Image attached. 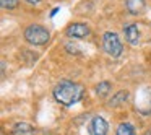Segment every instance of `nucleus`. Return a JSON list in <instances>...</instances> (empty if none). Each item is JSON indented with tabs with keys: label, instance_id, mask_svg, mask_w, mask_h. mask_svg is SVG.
Returning a JSON list of instances; mask_svg holds the SVG:
<instances>
[{
	"label": "nucleus",
	"instance_id": "nucleus-8",
	"mask_svg": "<svg viewBox=\"0 0 151 135\" xmlns=\"http://www.w3.org/2000/svg\"><path fill=\"white\" fill-rule=\"evenodd\" d=\"M36 130L26 122H18L12 130V135H34Z\"/></svg>",
	"mask_w": 151,
	"mask_h": 135
},
{
	"label": "nucleus",
	"instance_id": "nucleus-7",
	"mask_svg": "<svg viewBox=\"0 0 151 135\" xmlns=\"http://www.w3.org/2000/svg\"><path fill=\"white\" fill-rule=\"evenodd\" d=\"M125 8L130 15H140L145 10V0H125Z\"/></svg>",
	"mask_w": 151,
	"mask_h": 135
},
{
	"label": "nucleus",
	"instance_id": "nucleus-13",
	"mask_svg": "<svg viewBox=\"0 0 151 135\" xmlns=\"http://www.w3.org/2000/svg\"><path fill=\"white\" fill-rule=\"evenodd\" d=\"M34 135H50V134L47 130H36V134H34Z\"/></svg>",
	"mask_w": 151,
	"mask_h": 135
},
{
	"label": "nucleus",
	"instance_id": "nucleus-11",
	"mask_svg": "<svg viewBox=\"0 0 151 135\" xmlns=\"http://www.w3.org/2000/svg\"><path fill=\"white\" fill-rule=\"evenodd\" d=\"M109 91H111V83L109 82H101L96 85V93H98L99 98H106L109 95Z\"/></svg>",
	"mask_w": 151,
	"mask_h": 135
},
{
	"label": "nucleus",
	"instance_id": "nucleus-2",
	"mask_svg": "<svg viewBox=\"0 0 151 135\" xmlns=\"http://www.w3.org/2000/svg\"><path fill=\"white\" fill-rule=\"evenodd\" d=\"M23 34H24V39L33 46H44L50 39V33L41 25H29Z\"/></svg>",
	"mask_w": 151,
	"mask_h": 135
},
{
	"label": "nucleus",
	"instance_id": "nucleus-14",
	"mask_svg": "<svg viewBox=\"0 0 151 135\" xmlns=\"http://www.w3.org/2000/svg\"><path fill=\"white\" fill-rule=\"evenodd\" d=\"M26 2H28V4H39V2H41V0H26Z\"/></svg>",
	"mask_w": 151,
	"mask_h": 135
},
{
	"label": "nucleus",
	"instance_id": "nucleus-12",
	"mask_svg": "<svg viewBox=\"0 0 151 135\" xmlns=\"http://www.w3.org/2000/svg\"><path fill=\"white\" fill-rule=\"evenodd\" d=\"M0 5L4 10H15L20 5V0H0Z\"/></svg>",
	"mask_w": 151,
	"mask_h": 135
},
{
	"label": "nucleus",
	"instance_id": "nucleus-9",
	"mask_svg": "<svg viewBox=\"0 0 151 135\" xmlns=\"http://www.w3.org/2000/svg\"><path fill=\"white\" fill-rule=\"evenodd\" d=\"M127 99H128V91H119L112 96V99L107 103V106L109 108H119V106L125 104Z\"/></svg>",
	"mask_w": 151,
	"mask_h": 135
},
{
	"label": "nucleus",
	"instance_id": "nucleus-4",
	"mask_svg": "<svg viewBox=\"0 0 151 135\" xmlns=\"http://www.w3.org/2000/svg\"><path fill=\"white\" fill-rule=\"evenodd\" d=\"M65 34L68 38H73V39H81V38H86L89 34V28L85 23H72L67 26Z\"/></svg>",
	"mask_w": 151,
	"mask_h": 135
},
{
	"label": "nucleus",
	"instance_id": "nucleus-15",
	"mask_svg": "<svg viewBox=\"0 0 151 135\" xmlns=\"http://www.w3.org/2000/svg\"><path fill=\"white\" fill-rule=\"evenodd\" d=\"M145 135H151V130H148V132H146V134H145Z\"/></svg>",
	"mask_w": 151,
	"mask_h": 135
},
{
	"label": "nucleus",
	"instance_id": "nucleus-10",
	"mask_svg": "<svg viewBox=\"0 0 151 135\" xmlns=\"http://www.w3.org/2000/svg\"><path fill=\"white\" fill-rule=\"evenodd\" d=\"M115 135H135V129L130 122H122L117 127V132Z\"/></svg>",
	"mask_w": 151,
	"mask_h": 135
},
{
	"label": "nucleus",
	"instance_id": "nucleus-1",
	"mask_svg": "<svg viewBox=\"0 0 151 135\" xmlns=\"http://www.w3.org/2000/svg\"><path fill=\"white\" fill-rule=\"evenodd\" d=\"M54 98L57 103H60L62 106H73L75 103H78L81 99L83 90L81 85L75 82H70V80H62L54 86Z\"/></svg>",
	"mask_w": 151,
	"mask_h": 135
},
{
	"label": "nucleus",
	"instance_id": "nucleus-6",
	"mask_svg": "<svg viewBox=\"0 0 151 135\" xmlns=\"http://www.w3.org/2000/svg\"><path fill=\"white\" fill-rule=\"evenodd\" d=\"M124 34H125V39H127V43L132 44V46L138 44V41H140V31H138V26H137L135 23L127 25V26L124 28Z\"/></svg>",
	"mask_w": 151,
	"mask_h": 135
},
{
	"label": "nucleus",
	"instance_id": "nucleus-3",
	"mask_svg": "<svg viewBox=\"0 0 151 135\" xmlns=\"http://www.w3.org/2000/svg\"><path fill=\"white\" fill-rule=\"evenodd\" d=\"M102 46H104L106 52H107L109 56H112V57H119L122 54V51H124L119 36L115 33H112V31L104 33V36H102Z\"/></svg>",
	"mask_w": 151,
	"mask_h": 135
},
{
	"label": "nucleus",
	"instance_id": "nucleus-5",
	"mask_svg": "<svg viewBox=\"0 0 151 135\" xmlns=\"http://www.w3.org/2000/svg\"><path fill=\"white\" fill-rule=\"evenodd\" d=\"M89 134L91 135H107V122L101 116H94L89 122Z\"/></svg>",
	"mask_w": 151,
	"mask_h": 135
}]
</instances>
